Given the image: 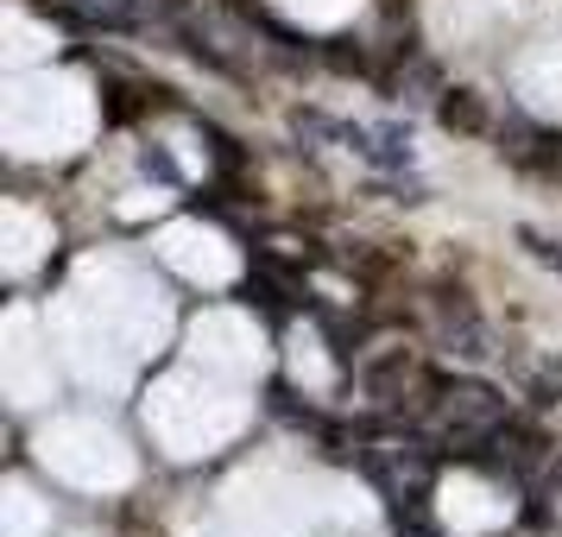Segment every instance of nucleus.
Wrapping results in <instances>:
<instances>
[{
    "label": "nucleus",
    "instance_id": "f03ea898",
    "mask_svg": "<svg viewBox=\"0 0 562 537\" xmlns=\"http://www.w3.org/2000/svg\"><path fill=\"white\" fill-rule=\"evenodd\" d=\"M531 247H537L543 266H557V272H562V240H537V234H531Z\"/></svg>",
    "mask_w": 562,
    "mask_h": 537
},
{
    "label": "nucleus",
    "instance_id": "f257e3e1",
    "mask_svg": "<svg viewBox=\"0 0 562 537\" xmlns=\"http://www.w3.org/2000/svg\"><path fill=\"white\" fill-rule=\"evenodd\" d=\"M442 121H449V127H461V133H481V102H474V96H468V89H456V96H449V102H442Z\"/></svg>",
    "mask_w": 562,
    "mask_h": 537
}]
</instances>
